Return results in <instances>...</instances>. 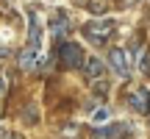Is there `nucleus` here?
Returning a JSON list of instances; mask_svg holds the SVG:
<instances>
[{
    "label": "nucleus",
    "instance_id": "obj_1",
    "mask_svg": "<svg viewBox=\"0 0 150 139\" xmlns=\"http://www.w3.org/2000/svg\"><path fill=\"white\" fill-rule=\"evenodd\" d=\"M111 33H114V22L111 20H92V22L83 25V36L89 39L92 45H97V48H103Z\"/></svg>",
    "mask_w": 150,
    "mask_h": 139
},
{
    "label": "nucleus",
    "instance_id": "obj_2",
    "mask_svg": "<svg viewBox=\"0 0 150 139\" xmlns=\"http://www.w3.org/2000/svg\"><path fill=\"white\" fill-rule=\"evenodd\" d=\"M59 61H61L64 67L75 70V67H83V64H86V56H83V50H81V45L64 42V45L59 48Z\"/></svg>",
    "mask_w": 150,
    "mask_h": 139
},
{
    "label": "nucleus",
    "instance_id": "obj_3",
    "mask_svg": "<svg viewBox=\"0 0 150 139\" xmlns=\"http://www.w3.org/2000/svg\"><path fill=\"white\" fill-rule=\"evenodd\" d=\"M128 59H131V56L125 53V50H120V48H114L111 53H108V64H111V70L117 75H122V78L131 75V61Z\"/></svg>",
    "mask_w": 150,
    "mask_h": 139
},
{
    "label": "nucleus",
    "instance_id": "obj_4",
    "mask_svg": "<svg viewBox=\"0 0 150 139\" xmlns=\"http://www.w3.org/2000/svg\"><path fill=\"white\" fill-rule=\"evenodd\" d=\"M39 61V48H33V45H28V48L20 50V56H17V64H20V70H33Z\"/></svg>",
    "mask_w": 150,
    "mask_h": 139
},
{
    "label": "nucleus",
    "instance_id": "obj_5",
    "mask_svg": "<svg viewBox=\"0 0 150 139\" xmlns=\"http://www.w3.org/2000/svg\"><path fill=\"white\" fill-rule=\"evenodd\" d=\"M128 106L134 109V111L145 114L147 109H150V92H145V89H136V92H131V97H128Z\"/></svg>",
    "mask_w": 150,
    "mask_h": 139
},
{
    "label": "nucleus",
    "instance_id": "obj_6",
    "mask_svg": "<svg viewBox=\"0 0 150 139\" xmlns=\"http://www.w3.org/2000/svg\"><path fill=\"white\" fill-rule=\"evenodd\" d=\"M83 70H86V75H89L92 81H97V78H103V72H106V67H103V61L100 59H86V64H83Z\"/></svg>",
    "mask_w": 150,
    "mask_h": 139
},
{
    "label": "nucleus",
    "instance_id": "obj_7",
    "mask_svg": "<svg viewBox=\"0 0 150 139\" xmlns=\"http://www.w3.org/2000/svg\"><path fill=\"white\" fill-rule=\"evenodd\" d=\"M92 89H95L97 95H106V92H108V81H106V78H97V81H92Z\"/></svg>",
    "mask_w": 150,
    "mask_h": 139
},
{
    "label": "nucleus",
    "instance_id": "obj_8",
    "mask_svg": "<svg viewBox=\"0 0 150 139\" xmlns=\"http://www.w3.org/2000/svg\"><path fill=\"white\" fill-rule=\"evenodd\" d=\"M56 31V36H61V31H67V28H70V20H64V17H59V20L53 22V25H50Z\"/></svg>",
    "mask_w": 150,
    "mask_h": 139
},
{
    "label": "nucleus",
    "instance_id": "obj_9",
    "mask_svg": "<svg viewBox=\"0 0 150 139\" xmlns=\"http://www.w3.org/2000/svg\"><path fill=\"white\" fill-rule=\"evenodd\" d=\"M92 139H111V134H108V128H95L92 131Z\"/></svg>",
    "mask_w": 150,
    "mask_h": 139
},
{
    "label": "nucleus",
    "instance_id": "obj_10",
    "mask_svg": "<svg viewBox=\"0 0 150 139\" xmlns=\"http://www.w3.org/2000/svg\"><path fill=\"white\" fill-rule=\"evenodd\" d=\"M139 64H142V72H145V75H150V53H145V56H142V59H139Z\"/></svg>",
    "mask_w": 150,
    "mask_h": 139
},
{
    "label": "nucleus",
    "instance_id": "obj_11",
    "mask_svg": "<svg viewBox=\"0 0 150 139\" xmlns=\"http://www.w3.org/2000/svg\"><path fill=\"white\" fill-rule=\"evenodd\" d=\"M8 92V81H6V75H0V103H3V95Z\"/></svg>",
    "mask_w": 150,
    "mask_h": 139
},
{
    "label": "nucleus",
    "instance_id": "obj_12",
    "mask_svg": "<svg viewBox=\"0 0 150 139\" xmlns=\"http://www.w3.org/2000/svg\"><path fill=\"white\" fill-rule=\"evenodd\" d=\"M28 120H31V123H36V106H33V103L28 106Z\"/></svg>",
    "mask_w": 150,
    "mask_h": 139
},
{
    "label": "nucleus",
    "instance_id": "obj_13",
    "mask_svg": "<svg viewBox=\"0 0 150 139\" xmlns=\"http://www.w3.org/2000/svg\"><path fill=\"white\" fill-rule=\"evenodd\" d=\"M108 117V111H106V109H100V111H95V120H97V123H100V120H106Z\"/></svg>",
    "mask_w": 150,
    "mask_h": 139
},
{
    "label": "nucleus",
    "instance_id": "obj_14",
    "mask_svg": "<svg viewBox=\"0 0 150 139\" xmlns=\"http://www.w3.org/2000/svg\"><path fill=\"white\" fill-rule=\"evenodd\" d=\"M3 139H22V134H8V131H6V136Z\"/></svg>",
    "mask_w": 150,
    "mask_h": 139
},
{
    "label": "nucleus",
    "instance_id": "obj_15",
    "mask_svg": "<svg viewBox=\"0 0 150 139\" xmlns=\"http://www.w3.org/2000/svg\"><path fill=\"white\" fill-rule=\"evenodd\" d=\"M6 136V128H3V125H0V139H3Z\"/></svg>",
    "mask_w": 150,
    "mask_h": 139
},
{
    "label": "nucleus",
    "instance_id": "obj_16",
    "mask_svg": "<svg viewBox=\"0 0 150 139\" xmlns=\"http://www.w3.org/2000/svg\"><path fill=\"white\" fill-rule=\"evenodd\" d=\"M0 114H3V106H0Z\"/></svg>",
    "mask_w": 150,
    "mask_h": 139
}]
</instances>
